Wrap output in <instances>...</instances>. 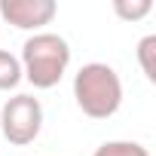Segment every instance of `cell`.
I'll return each mask as SVG.
<instances>
[{
	"mask_svg": "<svg viewBox=\"0 0 156 156\" xmlns=\"http://www.w3.org/2000/svg\"><path fill=\"white\" fill-rule=\"evenodd\" d=\"M55 12H58L55 0H0V19H6L19 31L40 34V28L49 25Z\"/></svg>",
	"mask_w": 156,
	"mask_h": 156,
	"instance_id": "4",
	"label": "cell"
},
{
	"mask_svg": "<svg viewBox=\"0 0 156 156\" xmlns=\"http://www.w3.org/2000/svg\"><path fill=\"white\" fill-rule=\"evenodd\" d=\"M150 9H153L150 0H132V3H129V0H116V3H113V12H116L122 22H138V19H144Z\"/></svg>",
	"mask_w": 156,
	"mask_h": 156,
	"instance_id": "8",
	"label": "cell"
},
{
	"mask_svg": "<svg viewBox=\"0 0 156 156\" xmlns=\"http://www.w3.org/2000/svg\"><path fill=\"white\" fill-rule=\"evenodd\" d=\"M43 129V104L34 95H16L0 110V132L16 147H28L37 141Z\"/></svg>",
	"mask_w": 156,
	"mask_h": 156,
	"instance_id": "3",
	"label": "cell"
},
{
	"mask_svg": "<svg viewBox=\"0 0 156 156\" xmlns=\"http://www.w3.org/2000/svg\"><path fill=\"white\" fill-rule=\"evenodd\" d=\"M138 61H141L144 76L150 83H156V34H147L138 43Z\"/></svg>",
	"mask_w": 156,
	"mask_h": 156,
	"instance_id": "7",
	"label": "cell"
},
{
	"mask_svg": "<svg viewBox=\"0 0 156 156\" xmlns=\"http://www.w3.org/2000/svg\"><path fill=\"white\" fill-rule=\"evenodd\" d=\"M92 156H150V153L138 141H104Z\"/></svg>",
	"mask_w": 156,
	"mask_h": 156,
	"instance_id": "6",
	"label": "cell"
},
{
	"mask_svg": "<svg viewBox=\"0 0 156 156\" xmlns=\"http://www.w3.org/2000/svg\"><path fill=\"white\" fill-rule=\"evenodd\" d=\"M73 98H76V107L86 116L110 119L122 104V80L104 61L83 64L73 76Z\"/></svg>",
	"mask_w": 156,
	"mask_h": 156,
	"instance_id": "1",
	"label": "cell"
},
{
	"mask_svg": "<svg viewBox=\"0 0 156 156\" xmlns=\"http://www.w3.org/2000/svg\"><path fill=\"white\" fill-rule=\"evenodd\" d=\"M22 83V61L6 52V49H0V92H9Z\"/></svg>",
	"mask_w": 156,
	"mask_h": 156,
	"instance_id": "5",
	"label": "cell"
},
{
	"mask_svg": "<svg viewBox=\"0 0 156 156\" xmlns=\"http://www.w3.org/2000/svg\"><path fill=\"white\" fill-rule=\"evenodd\" d=\"M19 61H22V76L34 89H52L61 83V76L70 64V46L61 34L40 31L25 40Z\"/></svg>",
	"mask_w": 156,
	"mask_h": 156,
	"instance_id": "2",
	"label": "cell"
}]
</instances>
